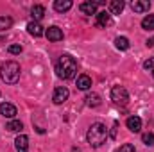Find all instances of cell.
I'll return each instance as SVG.
<instances>
[{
  "label": "cell",
  "instance_id": "cell-1",
  "mask_svg": "<svg viewBox=\"0 0 154 152\" xmlns=\"http://www.w3.org/2000/svg\"><path fill=\"white\" fill-rule=\"evenodd\" d=\"M56 74L63 81L74 79L77 74V61L72 56H61L59 61L56 63Z\"/></svg>",
  "mask_w": 154,
  "mask_h": 152
},
{
  "label": "cell",
  "instance_id": "cell-2",
  "mask_svg": "<svg viewBox=\"0 0 154 152\" xmlns=\"http://www.w3.org/2000/svg\"><path fill=\"white\" fill-rule=\"evenodd\" d=\"M86 140H88V143H90L93 149H99V147L108 140V127H106L104 123H100V122H95V123L88 129Z\"/></svg>",
  "mask_w": 154,
  "mask_h": 152
},
{
  "label": "cell",
  "instance_id": "cell-3",
  "mask_svg": "<svg viewBox=\"0 0 154 152\" xmlns=\"http://www.w3.org/2000/svg\"><path fill=\"white\" fill-rule=\"evenodd\" d=\"M20 65L16 61H5L0 65V77L5 84H16L20 81Z\"/></svg>",
  "mask_w": 154,
  "mask_h": 152
},
{
  "label": "cell",
  "instance_id": "cell-4",
  "mask_svg": "<svg viewBox=\"0 0 154 152\" xmlns=\"http://www.w3.org/2000/svg\"><path fill=\"white\" fill-rule=\"evenodd\" d=\"M111 100L118 106H125L129 102V93L124 86H113L111 88Z\"/></svg>",
  "mask_w": 154,
  "mask_h": 152
},
{
  "label": "cell",
  "instance_id": "cell-5",
  "mask_svg": "<svg viewBox=\"0 0 154 152\" xmlns=\"http://www.w3.org/2000/svg\"><path fill=\"white\" fill-rule=\"evenodd\" d=\"M68 97H70V91H68V88H65V86H57L56 90H54V95H52V100H54V104H65L66 100H68Z\"/></svg>",
  "mask_w": 154,
  "mask_h": 152
},
{
  "label": "cell",
  "instance_id": "cell-6",
  "mask_svg": "<svg viewBox=\"0 0 154 152\" xmlns=\"http://www.w3.org/2000/svg\"><path fill=\"white\" fill-rule=\"evenodd\" d=\"M131 9L134 13H147L151 9V2L149 0H133L131 2Z\"/></svg>",
  "mask_w": 154,
  "mask_h": 152
},
{
  "label": "cell",
  "instance_id": "cell-7",
  "mask_svg": "<svg viewBox=\"0 0 154 152\" xmlns=\"http://www.w3.org/2000/svg\"><path fill=\"white\" fill-rule=\"evenodd\" d=\"M0 114L2 116H5V118H14L18 111H16V108L13 106V104H9V102H2L0 104Z\"/></svg>",
  "mask_w": 154,
  "mask_h": 152
},
{
  "label": "cell",
  "instance_id": "cell-8",
  "mask_svg": "<svg viewBox=\"0 0 154 152\" xmlns=\"http://www.w3.org/2000/svg\"><path fill=\"white\" fill-rule=\"evenodd\" d=\"M45 36L48 38V41H61V39H63V31H61L59 27L52 25V27H48V29H47Z\"/></svg>",
  "mask_w": 154,
  "mask_h": 152
},
{
  "label": "cell",
  "instance_id": "cell-9",
  "mask_svg": "<svg viewBox=\"0 0 154 152\" xmlns=\"http://www.w3.org/2000/svg\"><path fill=\"white\" fill-rule=\"evenodd\" d=\"M95 16H97V25H99V27H108V25H111V23H113L111 14H109V13H106V11H100V13H97Z\"/></svg>",
  "mask_w": 154,
  "mask_h": 152
},
{
  "label": "cell",
  "instance_id": "cell-10",
  "mask_svg": "<svg viewBox=\"0 0 154 152\" xmlns=\"http://www.w3.org/2000/svg\"><path fill=\"white\" fill-rule=\"evenodd\" d=\"M125 125H127V129L131 132H140L142 131V120H140V116H129L127 122H125Z\"/></svg>",
  "mask_w": 154,
  "mask_h": 152
},
{
  "label": "cell",
  "instance_id": "cell-11",
  "mask_svg": "<svg viewBox=\"0 0 154 152\" xmlns=\"http://www.w3.org/2000/svg\"><path fill=\"white\" fill-rule=\"evenodd\" d=\"M14 147L18 152H29V138L25 134H20L16 140H14Z\"/></svg>",
  "mask_w": 154,
  "mask_h": 152
},
{
  "label": "cell",
  "instance_id": "cell-12",
  "mask_svg": "<svg viewBox=\"0 0 154 152\" xmlns=\"http://www.w3.org/2000/svg\"><path fill=\"white\" fill-rule=\"evenodd\" d=\"M27 31H29V34L34 36V38H39V36L45 34V31H43V27L39 25V22H31V23L27 25Z\"/></svg>",
  "mask_w": 154,
  "mask_h": 152
},
{
  "label": "cell",
  "instance_id": "cell-13",
  "mask_svg": "<svg viewBox=\"0 0 154 152\" xmlns=\"http://www.w3.org/2000/svg\"><path fill=\"white\" fill-rule=\"evenodd\" d=\"M84 102H86L88 108H99V106L102 104V100H100V97H99L97 93H88V95L84 97Z\"/></svg>",
  "mask_w": 154,
  "mask_h": 152
},
{
  "label": "cell",
  "instance_id": "cell-14",
  "mask_svg": "<svg viewBox=\"0 0 154 152\" xmlns=\"http://www.w3.org/2000/svg\"><path fill=\"white\" fill-rule=\"evenodd\" d=\"M79 11L82 13V14H97V5L90 0V2H82L81 5H79Z\"/></svg>",
  "mask_w": 154,
  "mask_h": 152
},
{
  "label": "cell",
  "instance_id": "cell-15",
  "mask_svg": "<svg viewBox=\"0 0 154 152\" xmlns=\"http://www.w3.org/2000/svg\"><path fill=\"white\" fill-rule=\"evenodd\" d=\"M77 88H79L81 91L90 90V88H91V79H90L88 75H84V74H82V75H79V77H77Z\"/></svg>",
  "mask_w": 154,
  "mask_h": 152
},
{
  "label": "cell",
  "instance_id": "cell-16",
  "mask_svg": "<svg viewBox=\"0 0 154 152\" xmlns=\"http://www.w3.org/2000/svg\"><path fill=\"white\" fill-rule=\"evenodd\" d=\"M54 9L57 13H65V11L72 9V0H56L54 2Z\"/></svg>",
  "mask_w": 154,
  "mask_h": 152
},
{
  "label": "cell",
  "instance_id": "cell-17",
  "mask_svg": "<svg viewBox=\"0 0 154 152\" xmlns=\"http://www.w3.org/2000/svg\"><path fill=\"white\" fill-rule=\"evenodd\" d=\"M124 7H125L124 0H111V2H109V11H111V14H120V13L124 11Z\"/></svg>",
  "mask_w": 154,
  "mask_h": 152
},
{
  "label": "cell",
  "instance_id": "cell-18",
  "mask_svg": "<svg viewBox=\"0 0 154 152\" xmlns=\"http://www.w3.org/2000/svg\"><path fill=\"white\" fill-rule=\"evenodd\" d=\"M31 14H32V18H34V22H39L43 16H45V7L43 5H32V9H31Z\"/></svg>",
  "mask_w": 154,
  "mask_h": 152
},
{
  "label": "cell",
  "instance_id": "cell-19",
  "mask_svg": "<svg viewBox=\"0 0 154 152\" xmlns=\"http://www.w3.org/2000/svg\"><path fill=\"white\" fill-rule=\"evenodd\" d=\"M7 131H11V132H20L22 129H23V123L20 122V120H11L9 123H7V127H5Z\"/></svg>",
  "mask_w": 154,
  "mask_h": 152
},
{
  "label": "cell",
  "instance_id": "cell-20",
  "mask_svg": "<svg viewBox=\"0 0 154 152\" xmlns=\"http://www.w3.org/2000/svg\"><path fill=\"white\" fill-rule=\"evenodd\" d=\"M142 27L145 31H154V14H147L143 20H142Z\"/></svg>",
  "mask_w": 154,
  "mask_h": 152
},
{
  "label": "cell",
  "instance_id": "cell-21",
  "mask_svg": "<svg viewBox=\"0 0 154 152\" xmlns=\"http://www.w3.org/2000/svg\"><path fill=\"white\" fill-rule=\"evenodd\" d=\"M115 47L118 50H127V48H129V39L124 38V36H118V38L115 39Z\"/></svg>",
  "mask_w": 154,
  "mask_h": 152
},
{
  "label": "cell",
  "instance_id": "cell-22",
  "mask_svg": "<svg viewBox=\"0 0 154 152\" xmlns=\"http://www.w3.org/2000/svg\"><path fill=\"white\" fill-rule=\"evenodd\" d=\"M13 27V18L9 16H0V31H7Z\"/></svg>",
  "mask_w": 154,
  "mask_h": 152
},
{
  "label": "cell",
  "instance_id": "cell-23",
  "mask_svg": "<svg viewBox=\"0 0 154 152\" xmlns=\"http://www.w3.org/2000/svg\"><path fill=\"white\" fill-rule=\"evenodd\" d=\"M142 141H143L147 147H154V134L152 132H145V134L142 136Z\"/></svg>",
  "mask_w": 154,
  "mask_h": 152
},
{
  "label": "cell",
  "instance_id": "cell-24",
  "mask_svg": "<svg viewBox=\"0 0 154 152\" xmlns=\"http://www.w3.org/2000/svg\"><path fill=\"white\" fill-rule=\"evenodd\" d=\"M143 68H145V70H149V72H152V77H154V57L147 59V61L143 63Z\"/></svg>",
  "mask_w": 154,
  "mask_h": 152
},
{
  "label": "cell",
  "instance_id": "cell-25",
  "mask_svg": "<svg viewBox=\"0 0 154 152\" xmlns=\"http://www.w3.org/2000/svg\"><path fill=\"white\" fill-rule=\"evenodd\" d=\"M9 54H22V50H23V47L22 45H9Z\"/></svg>",
  "mask_w": 154,
  "mask_h": 152
},
{
  "label": "cell",
  "instance_id": "cell-26",
  "mask_svg": "<svg viewBox=\"0 0 154 152\" xmlns=\"http://www.w3.org/2000/svg\"><path fill=\"white\" fill-rule=\"evenodd\" d=\"M116 152H136V149H134L131 143H125V145H122V147H120Z\"/></svg>",
  "mask_w": 154,
  "mask_h": 152
},
{
  "label": "cell",
  "instance_id": "cell-27",
  "mask_svg": "<svg viewBox=\"0 0 154 152\" xmlns=\"http://www.w3.org/2000/svg\"><path fill=\"white\" fill-rule=\"evenodd\" d=\"M147 47H154V38L147 39Z\"/></svg>",
  "mask_w": 154,
  "mask_h": 152
}]
</instances>
